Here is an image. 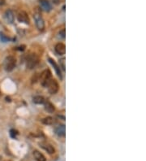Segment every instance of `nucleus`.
<instances>
[{
  "instance_id": "nucleus-1",
  "label": "nucleus",
  "mask_w": 146,
  "mask_h": 161,
  "mask_svg": "<svg viewBox=\"0 0 146 161\" xmlns=\"http://www.w3.org/2000/svg\"><path fill=\"white\" fill-rule=\"evenodd\" d=\"M16 67V59L13 56H8L3 62V68L7 72H12Z\"/></svg>"
},
{
  "instance_id": "nucleus-2",
  "label": "nucleus",
  "mask_w": 146,
  "mask_h": 161,
  "mask_svg": "<svg viewBox=\"0 0 146 161\" xmlns=\"http://www.w3.org/2000/svg\"><path fill=\"white\" fill-rule=\"evenodd\" d=\"M38 57L36 55H34V54L29 55V57L27 58V62H26L27 68L29 69H33L38 64Z\"/></svg>"
},
{
  "instance_id": "nucleus-3",
  "label": "nucleus",
  "mask_w": 146,
  "mask_h": 161,
  "mask_svg": "<svg viewBox=\"0 0 146 161\" xmlns=\"http://www.w3.org/2000/svg\"><path fill=\"white\" fill-rule=\"evenodd\" d=\"M50 79H51V73L49 69L45 70L41 74L40 80H41V84L43 86H46L48 82L50 81Z\"/></svg>"
},
{
  "instance_id": "nucleus-4",
  "label": "nucleus",
  "mask_w": 146,
  "mask_h": 161,
  "mask_svg": "<svg viewBox=\"0 0 146 161\" xmlns=\"http://www.w3.org/2000/svg\"><path fill=\"white\" fill-rule=\"evenodd\" d=\"M48 91L51 95H55L57 92L59 91V84L56 82L55 79H50V81L48 82L47 86Z\"/></svg>"
},
{
  "instance_id": "nucleus-5",
  "label": "nucleus",
  "mask_w": 146,
  "mask_h": 161,
  "mask_svg": "<svg viewBox=\"0 0 146 161\" xmlns=\"http://www.w3.org/2000/svg\"><path fill=\"white\" fill-rule=\"evenodd\" d=\"M33 18H34L35 23H36V26L38 29L39 30L42 31L44 30L45 29V21L43 20L42 16L38 13H35L34 16H33Z\"/></svg>"
},
{
  "instance_id": "nucleus-6",
  "label": "nucleus",
  "mask_w": 146,
  "mask_h": 161,
  "mask_svg": "<svg viewBox=\"0 0 146 161\" xmlns=\"http://www.w3.org/2000/svg\"><path fill=\"white\" fill-rule=\"evenodd\" d=\"M17 19L19 22L24 23V24H26V25H29V22H30V20H29L28 14L26 13L25 12H24V11H21V12H20L18 13Z\"/></svg>"
},
{
  "instance_id": "nucleus-7",
  "label": "nucleus",
  "mask_w": 146,
  "mask_h": 161,
  "mask_svg": "<svg viewBox=\"0 0 146 161\" xmlns=\"http://www.w3.org/2000/svg\"><path fill=\"white\" fill-rule=\"evenodd\" d=\"M4 18L6 20V21L8 22V24H12L14 22V20H15V16H14V13L12 10H7L5 12L4 14Z\"/></svg>"
},
{
  "instance_id": "nucleus-8",
  "label": "nucleus",
  "mask_w": 146,
  "mask_h": 161,
  "mask_svg": "<svg viewBox=\"0 0 146 161\" xmlns=\"http://www.w3.org/2000/svg\"><path fill=\"white\" fill-rule=\"evenodd\" d=\"M48 60H49V62L51 64V65L54 67V69H55V70L56 73H57V75L59 76V77L62 80V78H63V77H62V73H61V69L60 68H59V66L57 64H56V62L53 59H51V58H49L48 59Z\"/></svg>"
},
{
  "instance_id": "nucleus-9",
  "label": "nucleus",
  "mask_w": 146,
  "mask_h": 161,
  "mask_svg": "<svg viewBox=\"0 0 146 161\" xmlns=\"http://www.w3.org/2000/svg\"><path fill=\"white\" fill-rule=\"evenodd\" d=\"M55 50L57 54H59V55H64L65 52H66V47H65L64 44L58 43L56 44Z\"/></svg>"
},
{
  "instance_id": "nucleus-10",
  "label": "nucleus",
  "mask_w": 146,
  "mask_h": 161,
  "mask_svg": "<svg viewBox=\"0 0 146 161\" xmlns=\"http://www.w3.org/2000/svg\"><path fill=\"white\" fill-rule=\"evenodd\" d=\"M40 146H41L46 151H47L49 154H53V153H55V148L53 147V146L50 145V144L46 143H42L40 144Z\"/></svg>"
},
{
  "instance_id": "nucleus-11",
  "label": "nucleus",
  "mask_w": 146,
  "mask_h": 161,
  "mask_svg": "<svg viewBox=\"0 0 146 161\" xmlns=\"http://www.w3.org/2000/svg\"><path fill=\"white\" fill-rule=\"evenodd\" d=\"M55 133L59 137H63L66 133V127L64 125H59L55 128Z\"/></svg>"
},
{
  "instance_id": "nucleus-12",
  "label": "nucleus",
  "mask_w": 146,
  "mask_h": 161,
  "mask_svg": "<svg viewBox=\"0 0 146 161\" xmlns=\"http://www.w3.org/2000/svg\"><path fill=\"white\" fill-rule=\"evenodd\" d=\"M40 2V4L42 6V8L44 11L46 12H50L51 10V5L49 3L48 0H39Z\"/></svg>"
},
{
  "instance_id": "nucleus-13",
  "label": "nucleus",
  "mask_w": 146,
  "mask_h": 161,
  "mask_svg": "<svg viewBox=\"0 0 146 161\" xmlns=\"http://www.w3.org/2000/svg\"><path fill=\"white\" fill-rule=\"evenodd\" d=\"M45 105H44V107H45V110L49 112V113H52V112H55V106L52 104L50 102V101H45Z\"/></svg>"
},
{
  "instance_id": "nucleus-14",
  "label": "nucleus",
  "mask_w": 146,
  "mask_h": 161,
  "mask_svg": "<svg viewBox=\"0 0 146 161\" xmlns=\"http://www.w3.org/2000/svg\"><path fill=\"white\" fill-rule=\"evenodd\" d=\"M33 156H34L35 160L37 161H46V159L44 156V155L38 151H33Z\"/></svg>"
},
{
  "instance_id": "nucleus-15",
  "label": "nucleus",
  "mask_w": 146,
  "mask_h": 161,
  "mask_svg": "<svg viewBox=\"0 0 146 161\" xmlns=\"http://www.w3.org/2000/svg\"><path fill=\"white\" fill-rule=\"evenodd\" d=\"M45 99H44V97L42 96H40V95H38V96H35L33 97V102L36 103V104H42L45 103Z\"/></svg>"
},
{
  "instance_id": "nucleus-16",
  "label": "nucleus",
  "mask_w": 146,
  "mask_h": 161,
  "mask_svg": "<svg viewBox=\"0 0 146 161\" xmlns=\"http://www.w3.org/2000/svg\"><path fill=\"white\" fill-rule=\"evenodd\" d=\"M54 118L51 117V116H47V117H45L42 120V123L45 124V125H53L54 124Z\"/></svg>"
},
{
  "instance_id": "nucleus-17",
  "label": "nucleus",
  "mask_w": 146,
  "mask_h": 161,
  "mask_svg": "<svg viewBox=\"0 0 146 161\" xmlns=\"http://www.w3.org/2000/svg\"><path fill=\"white\" fill-rule=\"evenodd\" d=\"M0 39L2 40V42H7L8 41H9V38L8 37H6L3 34H0Z\"/></svg>"
},
{
  "instance_id": "nucleus-18",
  "label": "nucleus",
  "mask_w": 146,
  "mask_h": 161,
  "mask_svg": "<svg viewBox=\"0 0 146 161\" xmlns=\"http://www.w3.org/2000/svg\"><path fill=\"white\" fill-rule=\"evenodd\" d=\"M10 134L12 136V138H16V135L18 134V133L17 131L15 130V129H11V130H10Z\"/></svg>"
},
{
  "instance_id": "nucleus-19",
  "label": "nucleus",
  "mask_w": 146,
  "mask_h": 161,
  "mask_svg": "<svg viewBox=\"0 0 146 161\" xmlns=\"http://www.w3.org/2000/svg\"><path fill=\"white\" fill-rule=\"evenodd\" d=\"M65 29H62V30L59 32V36H60L62 38H65Z\"/></svg>"
},
{
  "instance_id": "nucleus-20",
  "label": "nucleus",
  "mask_w": 146,
  "mask_h": 161,
  "mask_svg": "<svg viewBox=\"0 0 146 161\" xmlns=\"http://www.w3.org/2000/svg\"><path fill=\"white\" fill-rule=\"evenodd\" d=\"M60 64L63 68V69L65 71V59H62L60 60Z\"/></svg>"
},
{
  "instance_id": "nucleus-21",
  "label": "nucleus",
  "mask_w": 146,
  "mask_h": 161,
  "mask_svg": "<svg viewBox=\"0 0 146 161\" xmlns=\"http://www.w3.org/2000/svg\"><path fill=\"white\" fill-rule=\"evenodd\" d=\"M50 1H51V2L53 3H54V4L58 5V4H59V3H60L61 0H50Z\"/></svg>"
},
{
  "instance_id": "nucleus-22",
  "label": "nucleus",
  "mask_w": 146,
  "mask_h": 161,
  "mask_svg": "<svg viewBox=\"0 0 146 161\" xmlns=\"http://www.w3.org/2000/svg\"><path fill=\"white\" fill-rule=\"evenodd\" d=\"M5 3V0H0V6L3 5Z\"/></svg>"
},
{
  "instance_id": "nucleus-23",
  "label": "nucleus",
  "mask_w": 146,
  "mask_h": 161,
  "mask_svg": "<svg viewBox=\"0 0 146 161\" xmlns=\"http://www.w3.org/2000/svg\"><path fill=\"white\" fill-rule=\"evenodd\" d=\"M0 159H1V156H0Z\"/></svg>"
}]
</instances>
